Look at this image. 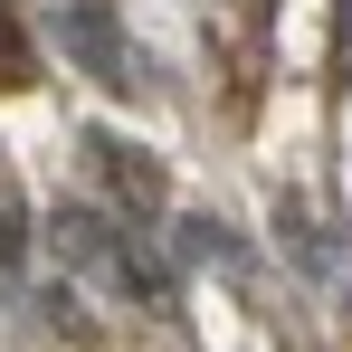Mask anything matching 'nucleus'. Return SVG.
I'll list each match as a JSON object with an SVG mask.
<instances>
[{
    "mask_svg": "<svg viewBox=\"0 0 352 352\" xmlns=\"http://www.w3.org/2000/svg\"><path fill=\"white\" fill-rule=\"evenodd\" d=\"M96 162L115 172V190H124V200H133V210H153V200H162V172H153V162H133L124 143H96Z\"/></svg>",
    "mask_w": 352,
    "mask_h": 352,
    "instance_id": "f257e3e1",
    "label": "nucleus"
}]
</instances>
